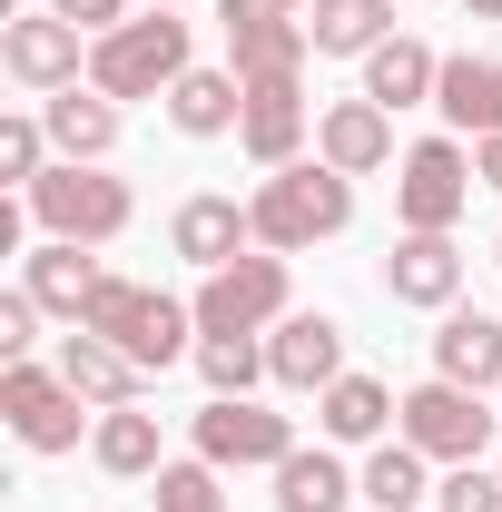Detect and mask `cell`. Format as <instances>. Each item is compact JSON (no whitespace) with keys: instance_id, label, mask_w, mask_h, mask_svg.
<instances>
[{"instance_id":"obj_1","label":"cell","mask_w":502,"mask_h":512,"mask_svg":"<svg viewBox=\"0 0 502 512\" xmlns=\"http://www.w3.org/2000/svg\"><path fill=\"white\" fill-rule=\"evenodd\" d=\"M247 217H256V247L296 256V247L335 237V227L355 217V178H345V168H325V158H296V168H266V188L247 197Z\"/></svg>"},{"instance_id":"obj_2","label":"cell","mask_w":502,"mask_h":512,"mask_svg":"<svg viewBox=\"0 0 502 512\" xmlns=\"http://www.w3.org/2000/svg\"><path fill=\"white\" fill-rule=\"evenodd\" d=\"M89 335H109L138 375H168L178 355H188V325H197V306H178V296H158V286H138V276H109L99 296H89Z\"/></svg>"},{"instance_id":"obj_3","label":"cell","mask_w":502,"mask_h":512,"mask_svg":"<svg viewBox=\"0 0 502 512\" xmlns=\"http://www.w3.org/2000/svg\"><path fill=\"white\" fill-rule=\"evenodd\" d=\"M178 79H188V20L178 10H148V20H119L109 40H89V89H109V99H148Z\"/></svg>"},{"instance_id":"obj_4","label":"cell","mask_w":502,"mask_h":512,"mask_svg":"<svg viewBox=\"0 0 502 512\" xmlns=\"http://www.w3.org/2000/svg\"><path fill=\"white\" fill-rule=\"evenodd\" d=\"M502 414H483V394L473 384H414L404 404H394V434L424 453V463H483V444H493Z\"/></svg>"},{"instance_id":"obj_5","label":"cell","mask_w":502,"mask_h":512,"mask_svg":"<svg viewBox=\"0 0 502 512\" xmlns=\"http://www.w3.org/2000/svg\"><path fill=\"white\" fill-rule=\"evenodd\" d=\"M30 217H40L50 237H69V247H109L128 227V188L99 178V168H79V158H60V168L30 188Z\"/></svg>"},{"instance_id":"obj_6","label":"cell","mask_w":502,"mask_h":512,"mask_svg":"<svg viewBox=\"0 0 502 512\" xmlns=\"http://www.w3.org/2000/svg\"><path fill=\"white\" fill-rule=\"evenodd\" d=\"M286 316V256H237L197 286V335H256Z\"/></svg>"},{"instance_id":"obj_7","label":"cell","mask_w":502,"mask_h":512,"mask_svg":"<svg viewBox=\"0 0 502 512\" xmlns=\"http://www.w3.org/2000/svg\"><path fill=\"white\" fill-rule=\"evenodd\" d=\"M0 414H10V434H20L30 453H79V424H89L79 394H69V375L30 365V355L0 375Z\"/></svg>"},{"instance_id":"obj_8","label":"cell","mask_w":502,"mask_h":512,"mask_svg":"<svg viewBox=\"0 0 502 512\" xmlns=\"http://www.w3.org/2000/svg\"><path fill=\"white\" fill-rule=\"evenodd\" d=\"M463 197H473V158H463L453 138H424V148L404 158V188H394L404 237H443V227L463 217Z\"/></svg>"},{"instance_id":"obj_9","label":"cell","mask_w":502,"mask_h":512,"mask_svg":"<svg viewBox=\"0 0 502 512\" xmlns=\"http://www.w3.org/2000/svg\"><path fill=\"white\" fill-rule=\"evenodd\" d=\"M296 434H286V414H266L247 394H217L207 414H197V463H286Z\"/></svg>"},{"instance_id":"obj_10","label":"cell","mask_w":502,"mask_h":512,"mask_svg":"<svg viewBox=\"0 0 502 512\" xmlns=\"http://www.w3.org/2000/svg\"><path fill=\"white\" fill-rule=\"evenodd\" d=\"M79 40H89L79 20L40 10V20H10V30H0V60H10L20 89H40V99H50V89H79Z\"/></svg>"},{"instance_id":"obj_11","label":"cell","mask_w":502,"mask_h":512,"mask_svg":"<svg viewBox=\"0 0 502 512\" xmlns=\"http://www.w3.org/2000/svg\"><path fill=\"white\" fill-rule=\"evenodd\" d=\"M256 168H296V138H306V69L286 79H247V119H237Z\"/></svg>"},{"instance_id":"obj_12","label":"cell","mask_w":502,"mask_h":512,"mask_svg":"<svg viewBox=\"0 0 502 512\" xmlns=\"http://www.w3.org/2000/svg\"><path fill=\"white\" fill-rule=\"evenodd\" d=\"M266 365H276V384H296V394H325V384L345 375V325L335 316H286L276 345H266Z\"/></svg>"},{"instance_id":"obj_13","label":"cell","mask_w":502,"mask_h":512,"mask_svg":"<svg viewBox=\"0 0 502 512\" xmlns=\"http://www.w3.org/2000/svg\"><path fill=\"white\" fill-rule=\"evenodd\" d=\"M40 119H50V148L79 158V168H99V158L119 148V99H109V89H50Z\"/></svg>"},{"instance_id":"obj_14","label":"cell","mask_w":502,"mask_h":512,"mask_svg":"<svg viewBox=\"0 0 502 512\" xmlns=\"http://www.w3.org/2000/svg\"><path fill=\"white\" fill-rule=\"evenodd\" d=\"M168 237H178V256H188V266H207V276H217V266H237V256H247L256 217L237 207V197H188Z\"/></svg>"},{"instance_id":"obj_15","label":"cell","mask_w":502,"mask_h":512,"mask_svg":"<svg viewBox=\"0 0 502 512\" xmlns=\"http://www.w3.org/2000/svg\"><path fill=\"white\" fill-rule=\"evenodd\" d=\"M60 375H69V394H79V404H99V414H109V404H138V384H148L119 345H109V335H89V325H69Z\"/></svg>"},{"instance_id":"obj_16","label":"cell","mask_w":502,"mask_h":512,"mask_svg":"<svg viewBox=\"0 0 502 512\" xmlns=\"http://www.w3.org/2000/svg\"><path fill=\"white\" fill-rule=\"evenodd\" d=\"M315 148H325V168H345V178H365L394 158V119H384L375 99H335L325 128H315Z\"/></svg>"},{"instance_id":"obj_17","label":"cell","mask_w":502,"mask_h":512,"mask_svg":"<svg viewBox=\"0 0 502 512\" xmlns=\"http://www.w3.org/2000/svg\"><path fill=\"white\" fill-rule=\"evenodd\" d=\"M453 286H463L453 237H404V247L384 256V296L394 306H453Z\"/></svg>"},{"instance_id":"obj_18","label":"cell","mask_w":502,"mask_h":512,"mask_svg":"<svg viewBox=\"0 0 502 512\" xmlns=\"http://www.w3.org/2000/svg\"><path fill=\"white\" fill-rule=\"evenodd\" d=\"M20 286H30V296H40V316H89V296H99V286H109V276H99V256L89 247H69V237H50V247L30 256V276H20Z\"/></svg>"},{"instance_id":"obj_19","label":"cell","mask_w":502,"mask_h":512,"mask_svg":"<svg viewBox=\"0 0 502 512\" xmlns=\"http://www.w3.org/2000/svg\"><path fill=\"white\" fill-rule=\"evenodd\" d=\"M434 375L443 384H493L502 394V316H443V335H434Z\"/></svg>"},{"instance_id":"obj_20","label":"cell","mask_w":502,"mask_h":512,"mask_svg":"<svg viewBox=\"0 0 502 512\" xmlns=\"http://www.w3.org/2000/svg\"><path fill=\"white\" fill-rule=\"evenodd\" d=\"M434 109L453 128H473V138H502V60H443Z\"/></svg>"},{"instance_id":"obj_21","label":"cell","mask_w":502,"mask_h":512,"mask_svg":"<svg viewBox=\"0 0 502 512\" xmlns=\"http://www.w3.org/2000/svg\"><path fill=\"white\" fill-rule=\"evenodd\" d=\"M168 119L188 128V138H227V128L247 119V79H237V69H188V79L168 89Z\"/></svg>"},{"instance_id":"obj_22","label":"cell","mask_w":502,"mask_h":512,"mask_svg":"<svg viewBox=\"0 0 502 512\" xmlns=\"http://www.w3.org/2000/svg\"><path fill=\"white\" fill-rule=\"evenodd\" d=\"M443 60L424 50V40H384V50H365V99L375 109H414V99H434Z\"/></svg>"},{"instance_id":"obj_23","label":"cell","mask_w":502,"mask_h":512,"mask_svg":"<svg viewBox=\"0 0 502 512\" xmlns=\"http://www.w3.org/2000/svg\"><path fill=\"white\" fill-rule=\"evenodd\" d=\"M315 424H325L335 444H375L384 424H394V394H384L375 375H335L325 394H315Z\"/></svg>"},{"instance_id":"obj_24","label":"cell","mask_w":502,"mask_h":512,"mask_svg":"<svg viewBox=\"0 0 502 512\" xmlns=\"http://www.w3.org/2000/svg\"><path fill=\"white\" fill-rule=\"evenodd\" d=\"M89 453H99V473H119V483L168 473V463H158V414H138V404H109L99 434H89Z\"/></svg>"},{"instance_id":"obj_25","label":"cell","mask_w":502,"mask_h":512,"mask_svg":"<svg viewBox=\"0 0 502 512\" xmlns=\"http://www.w3.org/2000/svg\"><path fill=\"white\" fill-rule=\"evenodd\" d=\"M227 50H237V79H286V69H306V20H247V30H227Z\"/></svg>"},{"instance_id":"obj_26","label":"cell","mask_w":502,"mask_h":512,"mask_svg":"<svg viewBox=\"0 0 502 512\" xmlns=\"http://www.w3.org/2000/svg\"><path fill=\"white\" fill-rule=\"evenodd\" d=\"M355 503V483H345V463H335V453H286V463H276V512H345Z\"/></svg>"},{"instance_id":"obj_27","label":"cell","mask_w":502,"mask_h":512,"mask_svg":"<svg viewBox=\"0 0 502 512\" xmlns=\"http://www.w3.org/2000/svg\"><path fill=\"white\" fill-rule=\"evenodd\" d=\"M384 10H394V0H315L306 40L335 50V60H365V50H384Z\"/></svg>"},{"instance_id":"obj_28","label":"cell","mask_w":502,"mask_h":512,"mask_svg":"<svg viewBox=\"0 0 502 512\" xmlns=\"http://www.w3.org/2000/svg\"><path fill=\"white\" fill-rule=\"evenodd\" d=\"M355 493H365L375 512H424V453L394 434V444H384L375 463H365V483H355Z\"/></svg>"},{"instance_id":"obj_29","label":"cell","mask_w":502,"mask_h":512,"mask_svg":"<svg viewBox=\"0 0 502 512\" xmlns=\"http://www.w3.org/2000/svg\"><path fill=\"white\" fill-rule=\"evenodd\" d=\"M197 375H207V394H247V384L276 375V365H266L256 335H197Z\"/></svg>"},{"instance_id":"obj_30","label":"cell","mask_w":502,"mask_h":512,"mask_svg":"<svg viewBox=\"0 0 502 512\" xmlns=\"http://www.w3.org/2000/svg\"><path fill=\"white\" fill-rule=\"evenodd\" d=\"M158 512H227L217 463H168V473H158Z\"/></svg>"},{"instance_id":"obj_31","label":"cell","mask_w":502,"mask_h":512,"mask_svg":"<svg viewBox=\"0 0 502 512\" xmlns=\"http://www.w3.org/2000/svg\"><path fill=\"white\" fill-rule=\"evenodd\" d=\"M40 148H50V119H0V178L40 188V178H50V168H40Z\"/></svg>"},{"instance_id":"obj_32","label":"cell","mask_w":502,"mask_h":512,"mask_svg":"<svg viewBox=\"0 0 502 512\" xmlns=\"http://www.w3.org/2000/svg\"><path fill=\"white\" fill-rule=\"evenodd\" d=\"M434 512H502V473H483V463H453L443 473Z\"/></svg>"},{"instance_id":"obj_33","label":"cell","mask_w":502,"mask_h":512,"mask_svg":"<svg viewBox=\"0 0 502 512\" xmlns=\"http://www.w3.org/2000/svg\"><path fill=\"white\" fill-rule=\"evenodd\" d=\"M30 335H40V296H30V286H10V296H0V355L20 365V355H30Z\"/></svg>"},{"instance_id":"obj_34","label":"cell","mask_w":502,"mask_h":512,"mask_svg":"<svg viewBox=\"0 0 502 512\" xmlns=\"http://www.w3.org/2000/svg\"><path fill=\"white\" fill-rule=\"evenodd\" d=\"M50 10H60V20H79L89 40H109V30H119V10H128V0H50Z\"/></svg>"},{"instance_id":"obj_35","label":"cell","mask_w":502,"mask_h":512,"mask_svg":"<svg viewBox=\"0 0 502 512\" xmlns=\"http://www.w3.org/2000/svg\"><path fill=\"white\" fill-rule=\"evenodd\" d=\"M227 10V30H247V20H276V10H296V0H217Z\"/></svg>"},{"instance_id":"obj_36","label":"cell","mask_w":502,"mask_h":512,"mask_svg":"<svg viewBox=\"0 0 502 512\" xmlns=\"http://www.w3.org/2000/svg\"><path fill=\"white\" fill-rule=\"evenodd\" d=\"M473 178H483V188H502V138H483V148H473Z\"/></svg>"},{"instance_id":"obj_37","label":"cell","mask_w":502,"mask_h":512,"mask_svg":"<svg viewBox=\"0 0 502 512\" xmlns=\"http://www.w3.org/2000/svg\"><path fill=\"white\" fill-rule=\"evenodd\" d=\"M463 10H483V20H502V0H463Z\"/></svg>"},{"instance_id":"obj_38","label":"cell","mask_w":502,"mask_h":512,"mask_svg":"<svg viewBox=\"0 0 502 512\" xmlns=\"http://www.w3.org/2000/svg\"><path fill=\"white\" fill-rule=\"evenodd\" d=\"M148 10H178V0H148Z\"/></svg>"}]
</instances>
